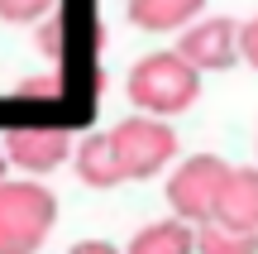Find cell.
<instances>
[{
    "mask_svg": "<svg viewBox=\"0 0 258 254\" xmlns=\"http://www.w3.org/2000/svg\"><path fill=\"white\" fill-rule=\"evenodd\" d=\"M124 96H129L134 111L172 120V115H186L201 101V72H196L177 48H163V53H148V58H139V63L129 67Z\"/></svg>",
    "mask_w": 258,
    "mask_h": 254,
    "instance_id": "cell-1",
    "label": "cell"
},
{
    "mask_svg": "<svg viewBox=\"0 0 258 254\" xmlns=\"http://www.w3.org/2000/svg\"><path fill=\"white\" fill-rule=\"evenodd\" d=\"M57 226V197L38 178H0V254H38Z\"/></svg>",
    "mask_w": 258,
    "mask_h": 254,
    "instance_id": "cell-2",
    "label": "cell"
},
{
    "mask_svg": "<svg viewBox=\"0 0 258 254\" xmlns=\"http://www.w3.org/2000/svg\"><path fill=\"white\" fill-rule=\"evenodd\" d=\"M110 149L120 159V173L124 182H144V178H158L177 163V130L163 120V115H129L110 130Z\"/></svg>",
    "mask_w": 258,
    "mask_h": 254,
    "instance_id": "cell-3",
    "label": "cell"
},
{
    "mask_svg": "<svg viewBox=\"0 0 258 254\" xmlns=\"http://www.w3.org/2000/svg\"><path fill=\"white\" fill-rule=\"evenodd\" d=\"M225 178H230V159H220V154H191V159L172 163V173H167V192H163L167 207H172V216L191 221V226L211 221Z\"/></svg>",
    "mask_w": 258,
    "mask_h": 254,
    "instance_id": "cell-4",
    "label": "cell"
},
{
    "mask_svg": "<svg viewBox=\"0 0 258 254\" xmlns=\"http://www.w3.org/2000/svg\"><path fill=\"white\" fill-rule=\"evenodd\" d=\"M177 53H182L201 77L244 63V58H239V19H230V15H206V10H201L186 29H177Z\"/></svg>",
    "mask_w": 258,
    "mask_h": 254,
    "instance_id": "cell-5",
    "label": "cell"
},
{
    "mask_svg": "<svg viewBox=\"0 0 258 254\" xmlns=\"http://www.w3.org/2000/svg\"><path fill=\"white\" fill-rule=\"evenodd\" d=\"M0 149H5L10 168L29 173V178H43V173L62 168L72 159V139L57 125H19V130H10L0 139Z\"/></svg>",
    "mask_w": 258,
    "mask_h": 254,
    "instance_id": "cell-6",
    "label": "cell"
},
{
    "mask_svg": "<svg viewBox=\"0 0 258 254\" xmlns=\"http://www.w3.org/2000/svg\"><path fill=\"white\" fill-rule=\"evenodd\" d=\"M225 226H239V230H258V163L249 168H234L230 163V178L220 187V201H215V216Z\"/></svg>",
    "mask_w": 258,
    "mask_h": 254,
    "instance_id": "cell-7",
    "label": "cell"
},
{
    "mask_svg": "<svg viewBox=\"0 0 258 254\" xmlns=\"http://www.w3.org/2000/svg\"><path fill=\"white\" fill-rule=\"evenodd\" d=\"M67 163H72L77 178H82L86 187H96V192H110V187L124 182L120 159H115V149H110V134H86L82 144H72V159Z\"/></svg>",
    "mask_w": 258,
    "mask_h": 254,
    "instance_id": "cell-8",
    "label": "cell"
},
{
    "mask_svg": "<svg viewBox=\"0 0 258 254\" xmlns=\"http://www.w3.org/2000/svg\"><path fill=\"white\" fill-rule=\"evenodd\" d=\"M124 254H196V226L167 211L163 221H148L144 230H134Z\"/></svg>",
    "mask_w": 258,
    "mask_h": 254,
    "instance_id": "cell-9",
    "label": "cell"
},
{
    "mask_svg": "<svg viewBox=\"0 0 258 254\" xmlns=\"http://www.w3.org/2000/svg\"><path fill=\"white\" fill-rule=\"evenodd\" d=\"M206 10V0H129L124 15L144 34H177Z\"/></svg>",
    "mask_w": 258,
    "mask_h": 254,
    "instance_id": "cell-10",
    "label": "cell"
},
{
    "mask_svg": "<svg viewBox=\"0 0 258 254\" xmlns=\"http://www.w3.org/2000/svg\"><path fill=\"white\" fill-rule=\"evenodd\" d=\"M196 254H258V230H239L225 221L196 226Z\"/></svg>",
    "mask_w": 258,
    "mask_h": 254,
    "instance_id": "cell-11",
    "label": "cell"
},
{
    "mask_svg": "<svg viewBox=\"0 0 258 254\" xmlns=\"http://www.w3.org/2000/svg\"><path fill=\"white\" fill-rule=\"evenodd\" d=\"M53 10H57V0H0V19L5 24H38Z\"/></svg>",
    "mask_w": 258,
    "mask_h": 254,
    "instance_id": "cell-12",
    "label": "cell"
},
{
    "mask_svg": "<svg viewBox=\"0 0 258 254\" xmlns=\"http://www.w3.org/2000/svg\"><path fill=\"white\" fill-rule=\"evenodd\" d=\"M34 43H38V53H43V58H53V63L62 58L67 29H62V19H57V10H53V15H43V19L34 24Z\"/></svg>",
    "mask_w": 258,
    "mask_h": 254,
    "instance_id": "cell-13",
    "label": "cell"
},
{
    "mask_svg": "<svg viewBox=\"0 0 258 254\" xmlns=\"http://www.w3.org/2000/svg\"><path fill=\"white\" fill-rule=\"evenodd\" d=\"M19 101H57L62 96V82L57 77H24V82L15 86Z\"/></svg>",
    "mask_w": 258,
    "mask_h": 254,
    "instance_id": "cell-14",
    "label": "cell"
},
{
    "mask_svg": "<svg viewBox=\"0 0 258 254\" xmlns=\"http://www.w3.org/2000/svg\"><path fill=\"white\" fill-rule=\"evenodd\" d=\"M239 58H244L249 67H258V15L239 24Z\"/></svg>",
    "mask_w": 258,
    "mask_h": 254,
    "instance_id": "cell-15",
    "label": "cell"
},
{
    "mask_svg": "<svg viewBox=\"0 0 258 254\" xmlns=\"http://www.w3.org/2000/svg\"><path fill=\"white\" fill-rule=\"evenodd\" d=\"M67 254H124V249L110 245V240H82V245H72Z\"/></svg>",
    "mask_w": 258,
    "mask_h": 254,
    "instance_id": "cell-16",
    "label": "cell"
},
{
    "mask_svg": "<svg viewBox=\"0 0 258 254\" xmlns=\"http://www.w3.org/2000/svg\"><path fill=\"white\" fill-rule=\"evenodd\" d=\"M0 178H10V159H5V149H0Z\"/></svg>",
    "mask_w": 258,
    "mask_h": 254,
    "instance_id": "cell-17",
    "label": "cell"
}]
</instances>
